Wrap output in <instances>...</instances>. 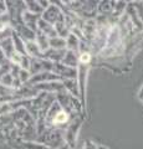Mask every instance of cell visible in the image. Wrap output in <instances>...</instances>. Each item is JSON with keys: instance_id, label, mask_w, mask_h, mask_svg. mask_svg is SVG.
<instances>
[{"instance_id": "obj_1", "label": "cell", "mask_w": 143, "mask_h": 149, "mask_svg": "<svg viewBox=\"0 0 143 149\" xmlns=\"http://www.w3.org/2000/svg\"><path fill=\"white\" fill-rule=\"evenodd\" d=\"M89 58H90V57H89V55L85 54L84 56H82V58H81V60H82V61H89Z\"/></svg>"}]
</instances>
